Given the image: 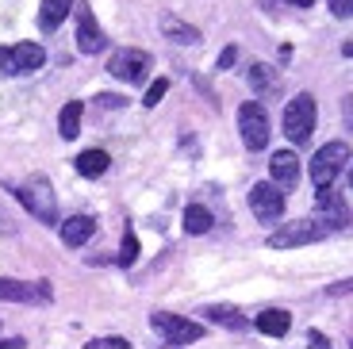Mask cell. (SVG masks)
<instances>
[{
	"label": "cell",
	"instance_id": "6da1fadb",
	"mask_svg": "<svg viewBox=\"0 0 353 349\" xmlns=\"http://www.w3.org/2000/svg\"><path fill=\"white\" fill-rule=\"evenodd\" d=\"M8 192L16 196L39 223H54V219H58V200H54V188H50L46 177L35 173V177H27V181H19V184H8Z\"/></svg>",
	"mask_w": 353,
	"mask_h": 349
},
{
	"label": "cell",
	"instance_id": "7a4b0ae2",
	"mask_svg": "<svg viewBox=\"0 0 353 349\" xmlns=\"http://www.w3.org/2000/svg\"><path fill=\"white\" fill-rule=\"evenodd\" d=\"M315 115H319V108L311 92H300L296 100H288V108H284V139L292 146H303L311 139V131H315Z\"/></svg>",
	"mask_w": 353,
	"mask_h": 349
},
{
	"label": "cell",
	"instance_id": "3957f363",
	"mask_svg": "<svg viewBox=\"0 0 353 349\" xmlns=\"http://www.w3.org/2000/svg\"><path fill=\"white\" fill-rule=\"evenodd\" d=\"M150 326L158 330V338H165L169 346H192V341H200L203 334V323H196V319H185V315H173V311H154L150 315Z\"/></svg>",
	"mask_w": 353,
	"mask_h": 349
},
{
	"label": "cell",
	"instance_id": "277c9868",
	"mask_svg": "<svg viewBox=\"0 0 353 349\" xmlns=\"http://www.w3.org/2000/svg\"><path fill=\"white\" fill-rule=\"evenodd\" d=\"M345 161H350V146L345 142H327V146L311 157V181L319 188H330L338 181V173L345 169Z\"/></svg>",
	"mask_w": 353,
	"mask_h": 349
},
{
	"label": "cell",
	"instance_id": "5b68a950",
	"mask_svg": "<svg viewBox=\"0 0 353 349\" xmlns=\"http://www.w3.org/2000/svg\"><path fill=\"white\" fill-rule=\"evenodd\" d=\"M150 70H154V58L146 50H134V46L115 50L112 58H108V73H112V77H119V81H131V85H142Z\"/></svg>",
	"mask_w": 353,
	"mask_h": 349
},
{
	"label": "cell",
	"instance_id": "8992f818",
	"mask_svg": "<svg viewBox=\"0 0 353 349\" xmlns=\"http://www.w3.org/2000/svg\"><path fill=\"white\" fill-rule=\"evenodd\" d=\"M239 131H242L246 150H254V154L269 146V115H265V108L257 100H246L239 108Z\"/></svg>",
	"mask_w": 353,
	"mask_h": 349
},
{
	"label": "cell",
	"instance_id": "52a82bcc",
	"mask_svg": "<svg viewBox=\"0 0 353 349\" xmlns=\"http://www.w3.org/2000/svg\"><path fill=\"white\" fill-rule=\"evenodd\" d=\"M0 299L39 307V303H50L54 299V288H50V280H8V277H0Z\"/></svg>",
	"mask_w": 353,
	"mask_h": 349
},
{
	"label": "cell",
	"instance_id": "ba28073f",
	"mask_svg": "<svg viewBox=\"0 0 353 349\" xmlns=\"http://www.w3.org/2000/svg\"><path fill=\"white\" fill-rule=\"evenodd\" d=\"M319 238H327V227H323L319 219H296V223L276 230V235L269 238V246H273V250H296V246H311V242H319Z\"/></svg>",
	"mask_w": 353,
	"mask_h": 349
},
{
	"label": "cell",
	"instance_id": "9c48e42d",
	"mask_svg": "<svg viewBox=\"0 0 353 349\" xmlns=\"http://www.w3.org/2000/svg\"><path fill=\"white\" fill-rule=\"evenodd\" d=\"M46 50L39 43H19V46H0V73H35L43 70Z\"/></svg>",
	"mask_w": 353,
	"mask_h": 349
},
{
	"label": "cell",
	"instance_id": "30bf717a",
	"mask_svg": "<svg viewBox=\"0 0 353 349\" xmlns=\"http://www.w3.org/2000/svg\"><path fill=\"white\" fill-rule=\"evenodd\" d=\"M250 211H254L257 223H276V219L284 215V192L269 181L254 184V188H250Z\"/></svg>",
	"mask_w": 353,
	"mask_h": 349
},
{
	"label": "cell",
	"instance_id": "8fae6325",
	"mask_svg": "<svg viewBox=\"0 0 353 349\" xmlns=\"http://www.w3.org/2000/svg\"><path fill=\"white\" fill-rule=\"evenodd\" d=\"M315 208H319V223L327 227V235L350 227V208H345V196H338L334 188H319Z\"/></svg>",
	"mask_w": 353,
	"mask_h": 349
},
{
	"label": "cell",
	"instance_id": "7c38bea8",
	"mask_svg": "<svg viewBox=\"0 0 353 349\" xmlns=\"http://www.w3.org/2000/svg\"><path fill=\"white\" fill-rule=\"evenodd\" d=\"M300 157H296V150H276L273 157H269V177H273V184L281 188V192H296V184H300Z\"/></svg>",
	"mask_w": 353,
	"mask_h": 349
},
{
	"label": "cell",
	"instance_id": "4fadbf2b",
	"mask_svg": "<svg viewBox=\"0 0 353 349\" xmlns=\"http://www.w3.org/2000/svg\"><path fill=\"white\" fill-rule=\"evenodd\" d=\"M77 50L81 54H104L108 50V35L100 31V23H97V16H92L88 4L77 8Z\"/></svg>",
	"mask_w": 353,
	"mask_h": 349
},
{
	"label": "cell",
	"instance_id": "5bb4252c",
	"mask_svg": "<svg viewBox=\"0 0 353 349\" xmlns=\"http://www.w3.org/2000/svg\"><path fill=\"white\" fill-rule=\"evenodd\" d=\"M92 235H97V219H92V215H73V219H65V223H62V242L70 246V250L85 246Z\"/></svg>",
	"mask_w": 353,
	"mask_h": 349
},
{
	"label": "cell",
	"instance_id": "9a60e30c",
	"mask_svg": "<svg viewBox=\"0 0 353 349\" xmlns=\"http://www.w3.org/2000/svg\"><path fill=\"white\" fill-rule=\"evenodd\" d=\"M70 12H73V0H43L39 4V27L43 31H58Z\"/></svg>",
	"mask_w": 353,
	"mask_h": 349
},
{
	"label": "cell",
	"instance_id": "2e32d148",
	"mask_svg": "<svg viewBox=\"0 0 353 349\" xmlns=\"http://www.w3.org/2000/svg\"><path fill=\"white\" fill-rule=\"evenodd\" d=\"M257 330L269 334V338H284L292 330V315L281 311V307H269V311L257 315Z\"/></svg>",
	"mask_w": 353,
	"mask_h": 349
},
{
	"label": "cell",
	"instance_id": "e0dca14e",
	"mask_svg": "<svg viewBox=\"0 0 353 349\" xmlns=\"http://www.w3.org/2000/svg\"><path fill=\"white\" fill-rule=\"evenodd\" d=\"M203 319H212V323H223L227 330H246L250 319L239 311V307H227V303H212V307H203Z\"/></svg>",
	"mask_w": 353,
	"mask_h": 349
},
{
	"label": "cell",
	"instance_id": "ac0fdd59",
	"mask_svg": "<svg viewBox=\"0 0 353 349\" xmlns=\"http://www.w3.org/2000/svg\"><path fill=\"white\" fill-rule=\"evenodd\" d=\"M250 88H254L257 97H276V92H281V77H276V70L273 66H254V70H250Z\"/></svg>",
	"mask_w": 353,
	"mask_h": 349
},
{
	"label": "cell",
	"instance_id": "d6986e66",
	"mask_svg": "<svg viewBox=\"0 0 353 349\" xmlns=\"http://www.w3.org/2000/svg\"><path fill=\"white\" fill-rule=\"evenodd\" d=\"M81 115H85V104H81V100H70V104L62 108V115H58V134H62L65 142H73L81 134Z\"/></svg>",
	"mask_w": 353,
	"mask_h": 349
},
{
	"label": "cell",
	"instance_id": "ffe728a7",
	"mask_svg": "<svg viewBox=\"0 0 353 349\" xmlns=\"http://www.w3.org/2000/svg\"><path fill=\"white\" fill-rule=\"evenodd\" d=\"M108 161H112V157H108V150H81L73 166H77L81 177H104L108 173Z\"/></svg>",
	"mask_w": 353,
	"mask_h": 349
},
{
	"label": "cell",
	"instance_id": "44dd1931",
	"mask_svg": "<svg viewBox=\"0 0 353 349\" xmlns=\"http://www.w3.org/2000/svg\"><path fill=\"white\" fill-rule=\"evenodd\" d=\"M185 230L188 235H208L212 230V211L203 203H188L185 208Z\"/></svg>",
	"mask_w": 353,
	"mask_h": 349
},
{
	"label": "cell",
	"instance_id": "7402d4cb",
	"mask_svg": "<svg viewBox=\"0 0 353 349\" xmlns=\"http://www.w3.org/2000/svg\"><path fill=\"white\" fill-rule=\"evenodd\" d=\"M161 35L173 39V43H200V31L181 23V19H165V23H161Z\"/></svg>",
	"mask_w": 353,
	"mask_h": 349
},
{
	"label": "cell",
	"instance_id": "603a6c76",
	"mask_svg": "<svg viewBox=\"0 0 353 349\" xmlns=\"http://www.w3.org/2000/svg\"><path fill=\"white\" fill-rule=\"evenodd\" d=\"M134 257H139V238H134V227L127 223V230H123V250H119V265H134Z\"/></svg>",
	"mask_w": 353,
	"mask_h": 349
},
{
	"label": "cell",
	"instance_id": "cb8c5ba5",
	"mask_svg": "<svg viewBox=\"0 0 353 349\" xmlns=\"http://www.w3.org/2000/svg\"><path fill=\"white\" fill-rule=\"evenodd\" d=\"M169 85H173L169 77H158V81H150V88H146V97H142V104H146V108H158V100L169 92Z\"/></svg>",
	"mask_w": 353,
	"mask_h": 349
},
{
	"label": "cell",
	"instance_id": "d4e9b609",
	"mask_svg": "<svg viewBox=\"0 0 353 349\" xmlns=\"http://www.w3.org/2000/svg\"><path fill=\"white\" fill-rule=\"evenodd\" d=\"M85 349H134L127 338H88Z\"/></svg>",
	"mask_w": 353,
	"mask_h": 349
},
{
	"label": "cell",
	"instance_id": "484cf974",
	"mask_svg": "<svg viewBox=\"0 0 353 349\" xmlns=\"http://www.w3.org/2000/svg\"><path fill=\"white\" fill-rule=\"evenodd\" d=\"M239 61V46L230 43V46H223V54H219V61H215V70H230Z\"/></svg>",
	"mask_w": 353,
	"mask_h": 349
},
{
	"label": "cell",
	"instance_id": "4316f807",
	"mask_svg": "<svg viewBox=\"0 0 353 349\" xmlns=\"http://www.w3.org/2000/svg\"><path fill=\"white\" fill-rule=\"evenodd\" d=\"M307 349H334V346H330V338L323 330H307Z\"/></svg>",
	"mask_w": 353,
	"mask_h": 349
},
{
	"label": "cell",
	"instance_id": "83f0119b",
	"mask_svg": "<svg viewBox=\"0 0 353 349\" xmlns=\"http://www.w3.org/2000/svg\"><path fill=\"white\" fill-rule=\"evenodd\" d=\"M97 104H100V108H127V97H112V92H100Z\"/></svg>",
	"mask_w": 353,
	"mask_h": 349
},
{
	"label": "cell",
	"instance_id": "f1b7e54d",
	"mask_svg": "<svg viewBox=\"0 0 353 349\" xmlns=\"http://www.w3.org/2000/svg\"><path fill=\"white\" fill-rule=\"evenodd\" d=\"M330 12H334L338 19H345L350 16V0H330Z\"/></svg>",
	"mask_w": 353,
	"mask_h": 349
},
{
	"label": "cell",
	"instance_id": "f546056e",
	"mask_svg": "<svg viewBox=\"0 0 353 349\" xmlns=\"http://www.w3.org/2000/svg\"><path fill=\"white\" fill-rule=\"evenodd\" d=\"M0 349H27L23 338H0Z\"/></svg>",
	"mask_w": 353,
	"mask_h": 349
},
{
	"label": "cell",
	"instance_id": "4dcf8cb0",
	"mask_svg": "<svg viewBox=\"0 0 353 349\" xmlns=\"http://www.w3.org/2000/svg\"><path fill=\"white\" fill-rule=\"evenodd\" d=\"M350 292V280H342V284H334V288H327V296H345Z\"/></svg>",
	"mask_w": 353,
	"mask_h": 349
},
{
	"label": "cell",
	"instance_id": "1f68e13d",
	"mask_svg": "<svg viewBox=\"0 0 353 349\" xmlns=\"http://www.w3.org/2000/svg\"><path fill=\"white\" fill-rule=\"evenodd\" d=\"M281 4H300V8H311L315 0H281Z\"/></svg>",
	"mask_w": 353,
	"mask_h": 349
}]
</instances>
